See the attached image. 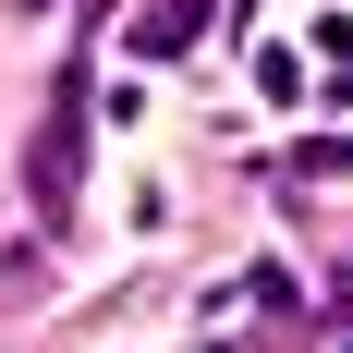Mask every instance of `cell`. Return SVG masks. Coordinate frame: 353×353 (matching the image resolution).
I'll return each instance as SVG.
<instances>
[{
  "mask_svg": "<svg viewBox=\"0 0 353 353\" xmlns=\"http://www.w3.org/2000/svg\"><path fill=\"white\" fill-rule=\"evenodd\" d=\"M73 171H85V122H73V85H61L49 122H37V159H25V183H37V208H49V219L73 208Z\"/></svg>",
  "mask_w": 353,
  "mask_h": 353,
  "instance_id": "6da1fadb",
  "label": "cell"
},
{
  "mask_svg": "<svg viewBox=\"0 0 353 353\" xmlns=\"http://www.w3.org/2000/svg\"><path fill=\"white\" fill-rule=\"evenodd\" d=\"M195 37H208V0H146L134 12V61H183Z\"/></svg>",
  "mask_w": 353,
  "mask_h": 353,
  "instance_id": "7a4b0ae2",
  "label": "cell"
}]
</instances>
